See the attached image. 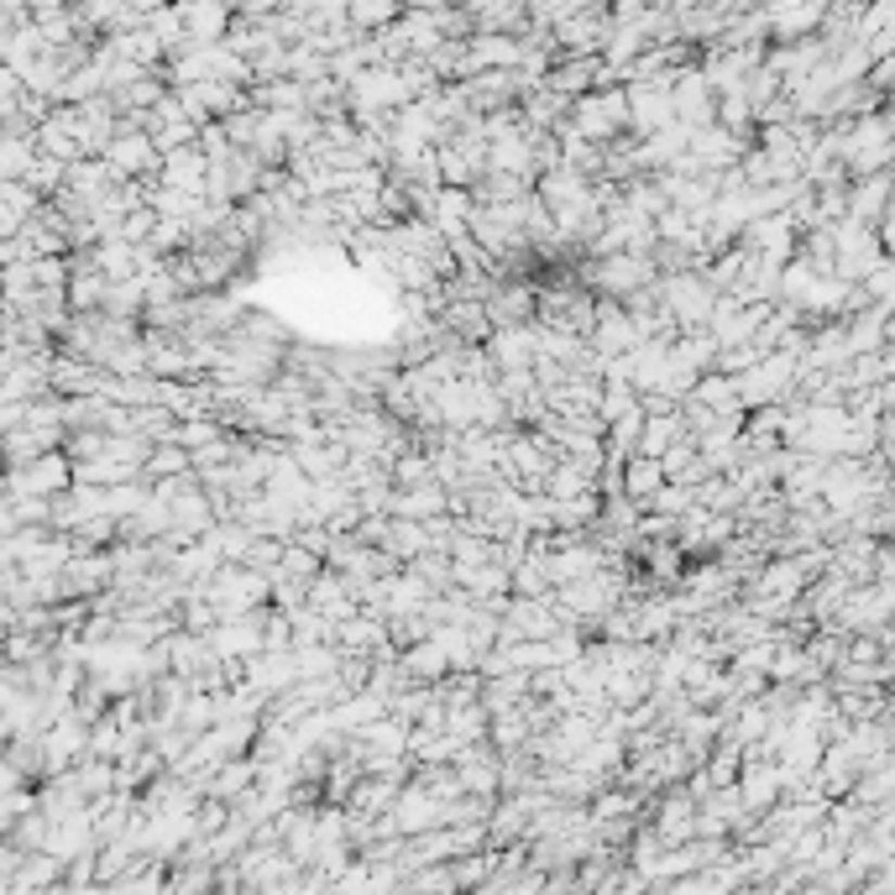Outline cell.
I'll return each mask as SVG.
<instances>
[{"label": "cell", "instance_id": "1", "mask_svg": "<svg viewBox=\"0 0 895 895\" xmlns=\"http://www.w3.org/2000/svg\"><path fill=\"white\" fill-rule=\"evenodd\" d=\"M566 126L581 137V142H597V148H608V142H618L628 131V100L624 90H587V94H576L571 100V111H566Z\"/></svg>", "mask_w": 895, "mask_h": 895}, {"label": "cell", "instance_id": "2", "mask_svg": "<svg viewBox=\"0 0 895 895\" xmlns=\"http://www.w3.org/2000/svg\"><path fill=\"white\" fill-rule=\"evenodd\" d=\"M179 16H183V42H220L236 11L226 0H183Z\"/></svg>", "mask_w": 895, "mask_h": 895}, {"label": "cell", "instance_id": "3", "mask_svg": "<svg viewBox=\"0 0 895 895\" xmlns=\"http://www.w3.org/2000/svg\"><path fill=\"white\" fill-rule=\"evenodd\" d=\"M885 205H891V174H859L848 183V215L865 220V226H880L885 220Z\"/></svg>", "mask_w": 895, "mask_h": 895}, {"label": "cell", "instance_id": "4", "mask_svg": "<svg viewBox=\"0 0 895 895\" xmlns=\"http://www.w3.org/2000/svg\"><path fill=\"white\" fill-rule=\"evenodd\" d=\"M691 398L707 404L713 414H749L744 393H739V378H733V372H717V367H707V372L691 383Z\"/></svg>", "mask_w": 895, "mask_h": 895}, {"label": "cell", "instance_id": "5", "mask_svg": "<svg viewBox=\"0 0 895 895\" xmlns=\"http://www.w3.org/2000/svg\"><path fill=\"white\" fill-rule=\"evenodd\" d=\"M660 482H665L660 461H655V456H639V450L628 456L624 472H618V487H624V498H634L639 508H644V503H650V498L660 493Z\"/></svg>", "mask_w": 895, "mask_h": 895}, {"label": "cell", "instance_id": "6", "mask_svg": "<svg viewBox=\"0 0 895 895\" xmlns=\"http://www.w3.org/2000/svg\"><path fill=\"white\" fill-rule=\"evenodd\" d=\"M105 152H111V168L116 174H142V168L163 163V152L152 148V137H116V142H105Z\"/></svg>", "mask_w": 895, "mask_h": 895}, {"label": "cell", "instance_id": "7", "mask_svg": "<svg viewBox=\"0 0 895 895\" xmlns=\"http://www.w3.org/2000/svg\"><path fill=\"white\" fill-rule=\"evenodd\" d=\"M320 566H325V561H320L315 550H304V545H294V539L283 545V561H278V571H283V576H294V581H315V576H320Z\"/></svg>", "mask_w": 895, "mask_h": 895}]
</instances>
